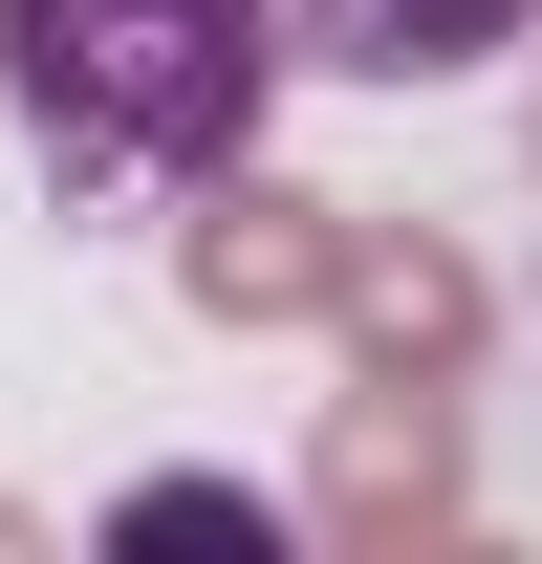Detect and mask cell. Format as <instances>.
I'll list each match as a JSON object with an SVG mask.
<instances>
[{
  "instance_id": "obj_1",
  "label": "cell",
  "mask_w": 542,
  "mask_h": 564,
  "mask_svg": "<svg viewBox=\"0 0 542 564\" xmlns=\"http://www.w3.org/2000/svg\"><path fill=\"white\" fill-rule=\"evenodd\" d=\"M282 66H304L282 0H0V109L66 174V217H152L196 174H239Z\"/></svg>"
},
{
  "instance_id": "obj_2",
  "label": "cell",
  "mask_w": 542,
  "mask_h": 564,
  "mask_svg": "<svg viewBox=\"0 0 542 564\" xmlns=\"http://www.w3.org/2000/svg\"><path fill=\"white\" fill-rule=\"evenodd\" d=\"M542 0H282V44L304 66H347V87H456V66H499Z\"/></svg>"
},
{
  "instance_id": "obj_3",
  "label": "cell",
  "mask_w": 542,
  "mask_h": 564,
  "mask_svg": "<svg viewBox=\"0 0 542 564\" xmlns=\"http://www.w3.org/2000/svg\"><path fill=\"white\" fill-rule=\"evenodd\" d=\"M109 521H131V543H261V499H239V478H152V499H109Z\"/></svg>"
}]
</instances>
